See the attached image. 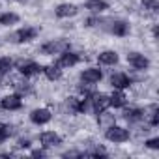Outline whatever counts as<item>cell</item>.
<instances>
[{
    "mask_svg": "<svg viewBox=\"0 0 159 159\" xmlns=\"http://www.w3.org/2000/svg\"><path fill=\"white\" fill-rule=\"evenodd\" d=\"M54 109H58L60 114H64V116H67V118L81 116V98H79L77 94H69V96H66L60 103H56Z\"/></svg>",
    "mask_w": 159,
    "mask_h": 159,
    "instance_id": "obj_6",
    "label": "cell"
},
{
    "mask_svg": "<svg viewBox=\"0 0 159 159\" xmlns=\"http://www.w3.org/2000/svg\"><path fill=\"white\" fill-rule=\"evenodd\" d=\"M144 122H148L153 129L159 125V105L155 103V101H150V103H146L144 107Z\"/></svg>",
    "mask_w": 159,
    "mask_h": 159,
    "instance_id": "obj_21",
    "label": "cell"
},
{
    "mask_svg": "<svg viewBox=\"0 0 159 159\" xmlns=\"http://www.w3.org/2000/svg\"><path fill=\"white\" fill-rule=\"evenodd\" d=\"M142 144H144L146 150L157 152V150H159V137H157V135H153V137H146V139L142 140Z\"/></svg>",
    "mask_w": 159,
    "mask_h": 159,
    "instance_id": "obj_30",
    "label": "cell"
},
{
    "mask_svg": "<svg viewBox=\"0 0 159 159\" xmlns=\"http://www.w3.org/2000/svg\"><path fill=\"white\" fill-rule=\"evenodd\" d=\"M107 81H109V86L114 88V90H129L135 86V81H133V77L127 73V71H112L109 77H107Z\"/></svg>",
    "mask_w": 159,
    "mask_h": 159,
    "instance_id": "obj_11",
    "label": "cell"
},
{
    "mask_svg": "<svg viewBox=\"0 0 159 159\" xmlns=\"http://www.w3.org/2000/svg\"><path fill=\"white\" fill-rule=\"evenodd\" d=\"M34 146V139L30 135H15V144L13 148L17 152H28Z\"/></svg>",
    "mask_w": 159,
    "mask_h": 159,
    "instance_id": "obj_25",
    "label": "cell"
},
{
    "mask_svg": "<svg viewBox=\"0 0 159 159\" xmlns=\"http://www.w3.org/2000/svg\"><path fill=\"white\" fill-rule=\"evenodd\" d=\"M38 142L39 146H43L45 150H56V148H62L64 146V137L56 131V129H45L38 135Z\"/></svg>",
    "mask_w": 159,
    "mask_h": 159,
    "instance_id": "obj_10",
    "label": "cell"
},
{
    "mask_svg": "<svg viewBox=\"0 0 159 159\" xmlns=\"http://www.w3.org/2000/svg\"><path fill=\"white\" fill-rule=\"evenodd\" d=\"M21 23V15L13 10H6L0 13V26L2 28H13Z\"/></svg>",
    "mask_w": 159,
    "mask_h": 159,
    "instance_id": "obj_22",
    "label": "cell"
},
{
    "mask_svg": "<svg viewBox=\"0 0 159 159\" xmlns=\"http://www.w3.org/2000/svg\"><path fill=\"white\" fill-rule=\"evenodd\" d=\"M94 118H96V125H98L99 129H107V127H111L112 124H116V114H112L109 109L103 111V112H99V114H96Z\"/></svg>",
    "mask_w": 159,
    "mask_h": 159,
    "instance_id": "obj_24",
    "label": "cell"
},
{
    "mask_svg": "<svg viewBox=\"0 0 159 159\" xmlns=\"http://www.w3.org/2000/svg\"><path fill=\"white\" fill-rule=\"evenodd\" d=\"M54 120V111L51 107H34L28 112V122L36 127H45Z\"/></svg>",
    "mask_w": 159,
    "mask_h": 159,
    "instance_id": "obj_7",
    "label": "cell"
},
{
    "mask_svg": "<svg viewBox=\"0 0 159 159\" xmlns=\"http://www.w3.org/2000/svg\"><path fill=\"white\" fill-rule=\"evenodd\" d=\"M125 105H129V96L125 94V90H114L109 94V107L114 111H122Z\"/></svg>",
    "mask_w": 159,
    "mask_h": 159,
    "instance_id": "obj_19",
    "label": "cell"
},
{
    "mask_svg": "<svg viewBox=\"0 0 159 159\" xmlns=\"http://www.w3.org/2000/svg\"><path fill=\"white\" fill-rule=\"evenodd\" d=\"M41 75L47 79L49 83H60L62 79H64V69H62L58 64L51 62V64L43 66V71H41Z\"/></svg>",
    "mask_w": 159,
    "mask_h": 159,
    "instance_id": "obj_20",
    "label": "cell"
},
{
    "mask_svg": "<svg viewBox=\"0 0 159 159\" xmlns=\"http://www.w3.org/2000/svg\"><path fill=\"white\" fill-rule=\"evenodd\" d=\"M0 10H2V2H0Z\"/></svg>",
    "mask_w": 159,
    "mask_h": 159,
    "instance_id": "obj_38",
    "label": "cell"
},
{
    "mask_svg": "<svg viewBox=\"0 0 159 159\" xmlns=\"http://www.w3.org/2000/svg\"><path fill=\"white\" fill-rule=\"evenodd\" d=\"M62 157H83V152H81V148H79V146L67 148V150L62 152Z\"/></svg>",
    "mask_w": 159,
    "mask_h": 159,
    "instance_id": "obj_32",
    "label": "cell"
},
{
    "mask_svg": "<svg viewBox=\"0 0 159 159\" xmlns=\"http://www.w3.org/2000/svg\"><path fill=\"white\" fill-rule=\"evenodd\" d=\"M83 10H86L92 15H105L111 10V2L109 0H84Z\"/></svg>",
    "mask_w": 159,
    "mask_h": 159,
    "instance_id": "obj_18",
    "label": "cell"
},
{
    "mask_svg": "<svg viewBox=\"0 0 159 159\" xmlns=\"http://www.w3.org/2000/svg\"><path fill=\"white\" fill-rule=\"evenodd\" d=\"M0 155H2V157H11V155H15V152H2Z\"/></svg>",
    "mask_w": 159,
    "mask_h": 159,
    "instance_id": "obj_37",
    "label": "cell"
},
{
    "mask_svg": "<svg viewBox=\"0 0 159 159\" xmlns=\"http://www.w3.org/2000/svg\"><path fill=\"white\" fill-rule=\"evenodd\" d=\"M139 6L144 11V15L155 17L157 11H159V0H139Z\"/></svg>",
    "mask_w": 159,
    "mask_h": 159,
    "instance_id": "obj_26",
    "label": "cell"
},
{
    "mask_svg": "<svg viewBox=\"0 0 159 159\" xmlns=\"http://www.w3.org/2000/svg\"><path fill=\"white\" fill-rule=\"evenodd\" d=\"M120 118H122V120L125 122V125L131 129V127H135L137 124H140V122L144 120V109H142L140 105H125V107L122 109Z\"/></svg>",
    "mask_w": 159,
    "mask_h": 159,
    "instance_id": "obj_14",
    "label": "cell"
},
{
    "mask_svg": "<svg viewBox=\"0 0 159 159\" xmlns=\"http://www.w3.org/2000/svg\"><path fill=\"white\" fill-rule=\"evenodd\" d=\"M8 84H11V88H13V92L15 94H19L21 98H32V96H36V86H34V83L30 81V79H25V77H21L19 73H17V77H13V75H10V81H8Z\"/></svg>",
    "mask_w": 159,
    "mask_h": 159,
    "instance_id": "obj_8",
    "label": "cell"
},
{
    "mask_svg": "<svg viewBox=\"0 0 159 159\" xmlns=\"http://www.w3.org/2000/svg\"><path fill=\"white\" fill-rule=\"evenodd\" d=\"M28 153H30L32 157H39V159H41V157H47V155H49V150H45L43 146H39V148H34V146H32V148L28 150Z\"/></svg>",
    "mask_w": 159,
    "mask_h": 159,
    "instance_id": "obj_31",
    "label": "cell"
},
{
    "mask_svg": "<svg viewBox=\"0 0 159 159\" xmlns=\"http://www.w3.org/2000/svg\"><path fill=\"white\" fill-rule=\"evenodd\" d=\"M8 81H10V75L0 73V88H2V86H8Z\"/></svg>",
    "mask_w": 159,
    "mask_h": 159,
    "instance_id": "obj_35",
    "label": "cell"
},
{
    "mask_svg": "<svg viewBox=\"0 0 159 159\" xmlns=\"http://www.w3.org/2000/svg\"><path fill=\"white\" fill-rule=\"evenodd\" d=\"M98 32H103L107 36L118 38V39H125L131 36L133 32V25L129 19L124 17H99V25H98Z\"/></svg>",
    "mask_w": 159,
    "mask_h": 159,
    "instance_id": "obj_1",
    "label": "cell"
},
{
    "mask_svg": "<svg viewBox=\"0 0 159 159\" xmlns=\"http://www.w3.org/2000/svg\"><path fill=\"white\" fill-rule=\"evenodd\" d=\"M96 90H98V86L86 84V83H81V81H77V84H75V92H77L79 98H90Z\"/></svg>",
    "mask_w": 159,
    "mask_h": 159,
    "instance_id": "obj_27",
    "label": "cell"
},
{
    "mask_svg": "<svg viewBox=\"0 0 159 159\" xmlns=\"http://www.w3.org/2000/svg\"><path fill=\"white\" fill-rule=\"evenodd\" d=\"M79 13H81V8H79L75 2H60L54 6L52 10V15L60 21H69V19H75Z\"/></svg>",
    "mask_w": 159,
    "mask_h": 159,
    "instance_id": "obj_16",
    "label": "cell"
},
{
    "mask_svg": "<svg viewBox=\"0 0 159 159\" xmlns=\"http://www.w3.org/2000/svg\"><path fill=\"white\" fill-rule=\"evenodd\" d=\"M83 60H84V54H83V52H79V51H75V49H69V51H64L62 54H58L56 60H54V64H58V66L66 71V69L77 67Z\"/></svg>",
    "mask_w": 159,
    "mask_h": 159,
    "instance_id": "obj_12",
    "label": "cell"
},
{
    "mask_svg": "<svg viewBox=\"0 0 159 159\" xmlns=\"http://www.w3.org/2000/svg\"><path fill=\"white\" fill-rule=\"evenodd\" d=\"M99 17H101V15H92V13H88V17H84L83 23H81L83 28H86V30H98Z\"/></svg>",
    "mask_w": 159,
    "mask_h": 159,
    "instance_id": "obj_29",
    "label": "cell"
},
{
    "mask_svg": "<svg viewBox=\"0 0 159 159\" xmlns=\"http://www.w3.org/2000/svg\"><path fill=\"white\" fill-rule=\"evenodd\" d=\"M15 69V58L8 56V54H2L0 56V73H6V75H11Z\"/></svg>",
    "mask_w": 159,
    "mask_h": 159,
    "instance_id": "obj_28",
    "label": "cell"
},
{
    "mask_svg": "<svg viewBox=\"0 0 159 159\" xmlns=\"http://www.w3.org/2000/svg\"><path fill=\"white\" fill-rule=\"evenodd\" d=\"M103 139H105L109 144H114V146H122V144H127V142L133 139V131H131L127 125L112 124L111 127L103 129Z\"/></svg>",
    "mask_w": 159,
    "mask_h": 159,
    "instance_id": "obj_3",
    "label": "cell"
},
{
    "mask_svg": "<svg viewBox=\"0 0 159 159\" xmlns=\"http://www.w3.org/2000/svg\"><path fill=\"white\" fill-rule=\"evenodd\" d=\"M15 34H17L19 45H30V43H34V41L39 38L41 26H36V25H23V26H19V28L15 30Z\"/></svg>",
    "mask_w": 159,
    "mask_h": 159,
    "instance_id": "obj_15",
    "label": "cell"
},
{
    "mask_svg": "<svg viewBox=\"0 0 159 159\" xmlns=\"http://www.w3.org/2000/svg\"><path fill=\"white\" fill-rule=\"evenodd\" d=\"M103 79H105V73H103L101 66H84L81 71H79L77 81L98 86V84H101V83H103Z\"/></svg>",
    "mask_w": 159,
    "mask_h": 159,
    "instance_id": "obj_9",
    "label": "cell"
},
{
    "mask_svg": "<svg viewBox=\"0 0 159 159\" xmlns=\"http://www.w3.org/2000/svg\"><path fill=\"white\" fill-rule=\"evenodd\" d=\"M17 135V125L11 122H0V146H4L10 139Z\"/></svg>",
    "mask_w": 159,
    "mask_h": 159,
    "instance_id": "obj_23",
    "label": "cell"
},
{
    "mask_svg": "<svg viewBox=\"0 0 159 159\" xmlns=\"http://www.w3.org/2000/svg\"><path fill=\"white\" fill-rule=\"evenodd\" d=\"M96 62L101 67H116L120 64V52L116 49H101L96 54Z\"/></svg>",
    "mask_w": 159,
    "mask_h": 159,
    "instance_id": "obj_17",
    "label": "cell"
},
{
    "mask_svg": "<svg viewBox=\"0 0 159 159\" xmlns=\"http://www.w3.org/2000/svg\"><path fill=\"white\" fill-rule=\"evenodd\" d=\"M11 2H15V4H21V6H28V4H30V0H11Z\"/></svg>",
    "mask_w": 159,
    "mask_h": 159,
    "instance_id": "obj_36",
    "label": "cell"
},
{
    "mask_svg": "<svg viewBox=\"0 0 159 159\" xmlns=\"http://www.w3.org/2000/svg\"><path fill=\"white\" fill-rule=\"evenodd\" d=\"M15 69H17V73H19L21 77H25V79H36V77L41 75L43 66H41L38 60H34V58L19 56V58H15Z\"/></svg>",
    "mask_w": 159,
    "mask_h": 159,
    "instance_id": "obj_4",
    "label": "cell"
},
{
    "mask_svg": "<svg viewBox=\"0 0 159 159\" xmlns=\"http://www.w3.org/2000/svg\"><path fill=\"white\" fill-rule=\"evenodd\" d=\"M25 109V98H21L19 94L11 92V94H6L0 98V111L2 112H21Z\"/></svg>",
    "mask_w": 159,
    "mask_h": 159,
    "instance_id": "obj_13",
    "label": "cell"
},
{
    "mask_svg": "<svg viewBox=\"0 0 159 159\" xmlns=\"http://www.w3.org/2000/svg\"><path fill=\"white\" fill-rule=\"evenodd\" d=\"M4 41L6 43H10V45H19V41H17V34H15V30H10L6 36H4Z\"/></svg>",
    "mask_w": 159,
    "mask_h": 159,
    "instance_id": "obj_33",
    "label": "cell"
},
{
    "mask_svg": "<svg viewBox=\"0 0 159 159\" xmlns=\"http://www.w3.org/2000/svg\"><path fill=\"white\" fill-rule=\"evenodd\" d=\"M69 49H73V41H71V38H67V36H62V38H51V39H45L43 43L38 45V54L47 56V58H54V56L62 54L64 51H69Z\"/></svg>",
    "mask_w": 159,
    "mask_h": 159,
    "instance_id": "obj_2",
    "label": "cell"
},
{
    "mask_svg": "<svg viewBox=\"0 0 159 159\" xmlns=\"http://www.w3.org/2000/svg\"><path fill=\"white\" fill-rule=\"evenodd\" d=\"M125 64L131 67V71H137V73H148L152 69V60L142 51H127Z\"/></svg>",
    "mask_w": 159,
    "mask_h": 159,
    "instance_id": "obj_5",
    "label": "cell"
},
{
    "mask_svg": "<svg viewBox=\"0 0 159 159\" xmlns=\"http://www.w3.org/2000/svg\"><path fill=\"white\" fill-rule=\"evenodd\" d=\"M157 34H159V25L153 21V23L150 25V36H152V39H153V41L157 39Z\"/></svg>",
    "mask_w": 159,
    "mask_h": 159,
    "instance_id": "obj_34",
    "label": "cell"
}]
</instances>
